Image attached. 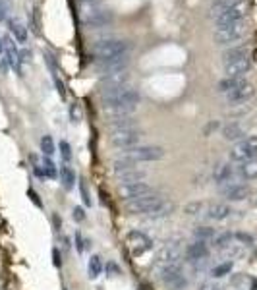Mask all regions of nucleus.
Here are the masks:
<instances>
[{"instance_id":"1","label":"nucleus","mask_w":257,"mask_h":290,"mask_svg":"<svg viewBox=\"0 0 257 290\" xmlns=\"http://www.w3.org/2000/svg\"><path fill=\"white\" fill-rule=\"evenodd\" d=\"M129 43L124 39H103L93 45V54L99 62H110L128 56Z\"/></svg>"},{"instance_id":"2","label":"nucleus","mask_w":257,"mask_h":290,"mask_svg":"<svg viewBox=\"0 0 257 290\" xmlns=\"http://www.w3.org/2000/svg\"><path fill=\"white\" fill-rule=\"evenodd\" d=\"M103 99V108H112V106H137L141 95L139 91L131 87H118V89H103L101 91Z\"/></svg>"},{"instance_id":"3","label":"nucleus","mask_w":257,"mask_h":290,"mask_svg":"<svg viewBox=\"0 0 257 290\" xmlns=\"http://www.w3.org/2000/svg\"><path fill=\"white\" fill-rule=\"evenodd\" d=\"M182 256H184V248L178 240H172V242H166L161 250L157 252V256L153 259V269L155 273H161L166 267H172V265H178L182 263Z\"/></svg>"},{"instance_id":"4","label":"nucleus","mask_w":257,"mask_h":290,"mask_svg":"<svg viewBox=\"0 0 257 290\" xmlns=\"http://www.w3.org/2000/svg\"><path fill=\"white\" fill-rule=\"evenodd\" d=\"M162 199L159 193H151V195H145V197H137V199H131L124 203V209L128 215H145L151 219V215L157 211V207L162 203Z\"/></svg>"},{"instance_id":"5","label":"nucleus","mask_w":257,"mask_h":290,"mask_svg":"<svg viewBox=\"0 0 257 290\" xmlns=\"http://www.w3.org/2000/svg\"><path fill=\"white\" fill-rule=\"evenodd\" d=\"M164 149L159 147V145H135L131 149H126L122 151L120 157L124 159H129L133 162H151V161H161L164 159Z\"/></svg>"},{"instance_id":"6","label":"nucleus","mask_w":257,"mask_h":290,"mask_svg":"<svg viewBox=\"0 0 257 290\" xmlns=\"http://www.w3.org/2000/svg\"><path fill=\"white\" fill-rule=\"evenodd\" d=\"M248 33V24L246 20L242 22H236V24H230V26H225V27H217L215 31V43L221 45V47H226V45H232L240 39H244Z\"/></svg>"},{"instance_id":"7","label":"nucleus","mask_w":257,"mask_h":290,"mask_svg":"<svg viewBox=\"0 0 257 290\" xmlns=\"http://www.w3.org/2000/svg\"><path fill=\"white\" fill-rule=\"evenodd\" d=\"M143 139V132L137 128H124V130H114L110 133V145L116 149H131L135 145H139Z\"/></svg>"},{"instance_id":"8","label":"nucleus","mask_w":257,"mask_h":290,"mask_svg":"<svg viewBox=\"0 0 257 290\" xmlns=\"http://www.w3.org/2000/svg\"><path fill=\"white\" fill-rule=\"evenodd\" d=\"M114 20V14L108 8H91L87 12H81V24L87 29H101L110 26Z\"/></svg>"},{"instance_id":"9","label":"nucleus","mask_w":257,"mask_h":290,"mask_svg":"<svg viewBox=\"0 0 257 290\" xmlns=\"http://www.w3.org/2000/svg\"><path fill=\"white\" fill-rule=\"evenodd\" d=\"M230 161L240 164V162L257 159V137H246L242 141H236V145L230 149Z\"/></svg>"},{"instance_id":"10","label":"nucleus","mask_w":257,"mask_h":290,"mask_svg":"<svg viewBox=\"0 0 257 290\" xmlns=\"http://www.w3.org/2000/svg\"><path fill=\"white\" fill-rule=\"evenodd\" d=\"M162 285L168 290H184L188 287V277L182 269V263L178 265H172V267H166L164 271L159 273Z\"/></svg>"},{"instance_id":"11","label":"nucleus","mask_w":257,"mask_h":290,"mask_svg":"<svg viewBox=\"0 0 257 290\" xmlns=\"http://www.w3.org/2000/svg\"><path fill=\"white\" fill-rule=\"evenodd\" d=\"M126 244H128L133 258H139V256H143L145 252H149L153 248V240L141 230H129L126 234Z\"/></svg>"},{"instance_id":"12","label":"nucleus","mask_w":257,"mask_h":290,"mask_svg":"<svg viewBox=\"0 0 257 290\" xmlns=\"http://www.w3.org/2000/svg\"><path fill=\"white\" fill-rule=\"evenodd\" d=\"M246 14H248V0H240L234 6L226 8L223 14H219L215 18V24H217V27H225V26H230V24L242 22L246 18Z\"/></svg>"},{"instance_id":"13","label":"nucleus","mask_w":257,"mask_h":290,"mask_svg":"<svg viewBox=\"0 0 257 290\" xmlns=\"http://www.w3.org/2000/svg\"><path fill=\"white\" fill-rule=\"evenodd\" d=\"M118 195L124 199V201H131V199H137V197H145V195H151V193H157L155 188L147 182H131V184H118L116 188Z\"/></svg>"},{"instance_id":"14","label":"nucleus","mask_w":257,"mask_h":290,"mask_svg":"<svg viewBox=\"0 0 257 290\" xmlns=\"http://www.w3.org/2000/svg\"><path fill=\"white\" fill-rule=\"evenodd\" d=\"M221 193L226 201H244L250 197V186L240 184V182H228L225 186H221Z\"/></svg>"},{"instance_id":"15","label":"nucleus","mask_w":257,"mask_h":290,"mask_svg":"<svg viewBox=\"0 0 257 290\" xmlns=\"http://www.w3.org/2000/svg\"><path fill=\"white\" fill-rule=\"evenodd\" d=\"M184 254H186V258L188 261H192V263H199V261H205V259L209 258V254H211V250H209V242H201V240H193L192 244L184 250Z\"/></svg>"},{"instance_id":"16","label":"nucleus","mask_w":257,"mask_h":290,"mask_svg":"<svg viewBox=\"0 0 257 290\" xmlns=\"http://www.w3.org/2000/svg\"><path fill=\"white\" fill-rule=\"evenodd\" d=\"M128 81H129L128 70L101 76V91H103V89H118V87H126Z\"/></svg>"},{"instance_id":"17","label":"nucleus","mask_w":257,"mask_h":290,"mask_svg":"<svg viewBox=\"0 0 257 290\" xmlns=\"http://www.w3.org/2000/svg\"><path fill=\"white\" fill-rule=\"evenodd\" d=\"M254 93H256L254 85H252L250 81H244L242 85H238L236 89H232L230 93H226V101H228L230 105H242V103L250 101V99L254 97Z\"/></svg>"},{"instance_id":"18","label":"nucleus","mask_w":257,"mask_h":290,"mask_svg":"<svg viewBox=\"0 0 257 290\" xmlns=\"http://www.w3.org/2000/svg\"><path fill=\"white\" fill-rule=\"evenodd\" d=\"M252 68V60H250V54L248 56H242L238 60H232L225 64V74L226 78H244Z\"/></svg>"},{"instance_id":"19","label":"nucleus","mask_w":257,"mask_h":290,"mask_svg":"<svg viewBox=\"0 0 257 290\" xmlns=\"http://www.w3.org/2000/svg\"><path fill=\"white\" fill-rule=\"evenodd\" d=\"M234 176H236V168L230 162H221L213 170V180L219 186H225L228 182H234Z\"/></svg>"},{"instance_id":"20","label":"nucleus","mask_w":257,"mask_h":290,"mask_svg":"<svg viewBox=\"0 0 257 290\" xmlns=\"http://www.w3.org/2000/svg\"><path fill=\"white\" fill-rule=\"evenodd\" d=\"M207 217L211 219V221H226L230 215H232V207L228 205V203H221V201H217V203H211L209 207H207Z\"/></svg>"},{"instance_id":"21","label":"nucleus","mask_w":257,"mask_h":290,"mask_svg":"<svg viewBox=\"0 0 257 290\" xmlns=\"http://www.w3.org/2000/svg\"><path fill=\"white\" fill-rule=\"evenodd\" d=\"M223 137L226 141H242L246 139V126L240 122H228L223 126Z\"/></svg>"},{"instance_id":"22","label":"nucleus","mask_w":257,"mask_h":290,"mask_svg":"<svg viewBox=\"0 0 257 290\" xmlns=\"http://www.w3.org/2000/svg\"><path fill=\"white\" fill-rule=\"evenodd\" d=\"M129 64V58L128 56H124V58H118V60H110V62H99V72L103 74V76H106V74H114V72H124Z\"/></svg>"},{"instance_id":"23","label":"nucleus","mask_w":257,"mask_h":290,"mask_svg":"<svg viewBox=\"0 0 257 290\" xmlns=\"http://www.w3.org/2000/svg\"><path fill=\"white\" fill-rule=\"evenodd\" d=\"M236 174L244 180H256L257 178V159H252V161L240 162L238 168H236Z\"/></svg>"},{"instance_id":"24","label":"nucleus","mask_w":257,"mask_h":290,"mask_svg":"<svg viewBox=\"0 0 257 290\" xmlns=\"http://www.w3.org/2000/svg\"><path fill=\"white\" fill-rule=\"evenodd\" d=\"M8 27H10V35H12L18 43H26V41H27V27H26L18 18L8 20Z\"/></svg>"},{"instance_id":"25","label":"nucleus","mask_w":257,"mask_h":290,"mask_svg":"<svg viewBox=\"0 0 257 290\" xmlns=\"http://www.w3.org/2000/svg\"><path fill=\"white\" fill-rule=\"evenodd\" d=\"M4 51H6L8 64L12 66V68H16V70H20V53H18V49L12 43V37H6L4 39Z\"/></svg>"},{"instance_id":"26","label":"nucleus","mask_w":257,"mask_h":290,"mask_svg":"<svg viewBox=\"0 0 257 290\" xmlns=\"http://www.w3.org/2000/svg\"><path fill=\"white\" fill-rule=\"evenodd\" d=\"M135 106H112V108H103V114L110 120V118H126L133 116Z\"/></svg>"},{"instance_id":"27","label":"nucleus","mask_w":257,"mask_h":290,"mask_svg":"<svg viewBox=\"0 0 257 290\" xmlns=\"http://www.w3.org/2000/svg\"><path fill=\"white\" fill-rule=\"evenodd\" d=\"M145 176H147L145 170L133 168V170H128V172H124V174H120V176H116V178H118V184H131V182H143Z\"/></svg>"},{"instance_id":"28","label":"nucleus","mask_w":257,"mask_h":290,"mask_svg":"<svg viewBox=\"0 0 257 290\" xmlns=\"http://www.w3.org/2000/svg\"><path fill=\"white\" fill-rule=\"evenodd\" d=\"M248 54H250V49H248L246 45L232 47V49H228L225 54H223V64H228V62H232V60H238V58L248 56Z\"/></svg>"},{"instance_id":"29","label":"nucleus","mask_w":257,"mask_h":290,"mask_svg":"<svg viewBox=\"0 0 257 290\" xmlns=\"http://www.w3.org/2000/svg\"><path fill=\"white\" fill-rule=\"evenodd\" d=\"M104 271V263L101 256H91L89 263H87V273H89V279H99Z\"/></svg>"},{"instance_id":"30","label":"nucleus","mask_w":257,"mask_h":290,"mask_svg":"<svg viewBox=\"0 0 257 290\" xmlns=\"http://www.w3.org/2000/svg\"><path fill=\"white\" fill-rule=\"evenodd\" d=\"M246 79L244 78H225V79H221L219 83H217V91L219 93H230L232 89H236L238 85H242Z\"/></svg>"},{"instance_id":"31","label":"nucleus","mask_w":257,"mask_h":290,"mask_svg":"<svg viewBox=\"0 0 257 290\" xmlns=\"http://www.w3.org/2000/svg\"><path fill=\"white\" fill-rule=\"evenodd\" d=\"M60 182H62V186H64L66 190H72L74 188V184H76V172L72 170V166H68V164L60 166Z\"/></svg>"},{"instance_id":"32","label":"nucleus","mask_w":257,"mask_h":290,"mask_svg":"<svg viewBox=\"0 0 257 290\" xmlns=\"http://www.w3.org/2000/svg\"><path fill=\"white\" fill-rule=\"evenodd\" d=\"M193 236H195V240H201V242H213L217 236V230L211 226H197L193 230Z\"/></svg>"},{"instance_id":"33","label":"nucleus","mask_w":257,"mask_h":290,"mask_svg":"<svg viewBox=\"0 0 257 290\" xmlns=\"http://www.w3.org/2000/svg\"><path fill=\"white\" fill-rule=\"evenodd\" d=\"M135 118L133 116H126V118H110L108 120V128L112 130H124V128H135Z\"/></svg>"},{"instance_id":"34","label":"nucleus","mask_w":257,"mask_h":290,"mask_svg":"<svg viewBox=\"0 0 257 290\" xmlns=\"http://www.w3.org/2000/svg\"><path fill=\"white\" fill-rule=\"evenodd\" d=\"M172 211H174V201H170V199H162V203L157 207V211L151 215V219H164V217H168V215H172Z\"/></svg>"},{"instance_id":"35","label":"nucleus","mask_w":257,"mask_h":290,"mask_svg":"<svg viewBox=\"0 0 257 290\" xmlns=\"http://www.w3.org/2000/svg\"><path fill=\"white\" fill-rule=\"evenodd\" d=\"M236 2H240V0H213V4H211V16L217 18L219 14H223L226 8L234 6Z\"/></svg>"},{"instance_id":"36","label":"nucleus","mask_w":257,"mask_h":290,"mask_svg":"<svg viewBox=\"0 0 257 290\" xmlns=\"http://www.w3.org/2000/svg\"><path fill=\"white\" fill-rule=\"evenodd\" d=\"M232 267H234V263H232V261L219 263L217 267H213V269H211V277H213V279H221V277H226V275H230Z\"/></svg>"},{"instance_id":"37","label":"nucleus","mask_w":257,"mask_h":290,"mask_svg":"<svg viewBox=\"0 0 257 290\" xmlns=\"http://www.w3.org/2000/svg\"><path fill=\"white\" fill-rule=\"evenodd\" d=\"M41 166H43L45 178H56V176H58V168H56V164H54V161H52L51 157H43Z\"/></svg>"},{"instance_id":"38","label":"nucleus","mask_w":257,"mask_h":290,"mask_svg":"<svg viewBox=\"0 0 257 290\" xmlns=\"http://www.w3.org/2000/svg\"><path fill=\"white\" fill-rule=\"evenodd\" d=\"M68 116H70V120L74 122V124H77V122H81L83 120V106L76 101V103H72L70 105V108H68Z\"/></svg>"},{"instance_id":"39","label":"nucleus","mask_w":257,"mask_h":290,"mask_svg":"<svg viewBox=\"0 0 257 290\" xmlns=\"http://www.w3.org/2000/svg\"><path fill=\"white\" fill-rule=\"evenodd\" d=\"M41 151H43V157H52L56 153V147H54V141L51 135L41 137Z\"/></svg>"},{"instance_id":"40","label":"nucleus","mask_w":257,"mask_h":290,"mask_svg":"<svg viewBox=\"0 0 257 290\" xmlns=\"http://www.w3.org/2000/svg\"><path fill=\"white\" fill-rule=\"evenodd\" d=\"M203 209H205V203H203V201H192V203H188V205L184 207V213L190 215V217H195V215H199Z\"/></svg>"},{"instance_id":"41","label":"nucleus","mask_w":257,"mask_h":290,"mask_svg":"<svg viewBox=\"0 0 257 290\" xmlns=\"http://www.w3.org/2000/svg\"><path fill=\"white\" fill-rule=\"evenodd\" d=\"M74 240H76V250H77L79 254H83V250L87 248V244H89V242H87V240L83 238V234H81L79 230L76 232V236H74Z\"/></svg>"},{"instance_id":"42","label":"nucleus","mask_w":257,"mask_h":290,"mask_svg":"<svg viewBox=\"0 0 257 290\" xmlns=\"http://www.w3.org/2000/svg\"><path fill=\"white\" fill-rule=\"evenodd\" d=\"M79 193H81L83 203H85L87 207H91V195H89V192H87V184H85L83 180H79Z\"/></svg>"},{"instance_id":"43","label":"nucleus","mask_w":257,"mask_h":290,"mask_svg":"<svg viewBox=\"0 0 257 290\" xmlns=\"http://www.w3.org/2000/svg\"><path fill=\"white\" fill-rule=\"evenodd\" d=\"M58 147H60V155H62V159L68 162L70 159H72V147H70V143H68V141H60Z\"/></svg>"},{"instance_id":"44","label":"nucleus","mask_w":257,"mask_h":290,"mask_svg":"<svg viewBox=\"0 0 257 290\" xmlns=\"http://www.w3.org/2000/svg\"><path fill=\"white\" fill-rule=\"evenodd\" d=\"M72 217H74V221H76V223H81V221H85V211H83V207H74V211H72Z\"/></svg>"},{"instance_id":"45","label":"nucleus","mask_w":257,"mask_h":290,"mask_svg":"<svg viewBox=\"0 0 257 290\" xmlns=\"http://www.w3.org/2000/svg\"><path fill=\"white\" fill-rule=\"evenodd\" d=\"M52 78H54V83H56V89H58V93H60V97L64 99V97H66V89H64V83H62V79L58 78V74H56V76H52Z\"/></svg>"},{"instance_id":"46","label":"nucleus","mask_w":257,"mask_h":290,"mask_svg":"<svg viewBox=\"0 0 257 290\" xmlns=\"http://www.w3.org/2000/svg\"><path fill=\"white\" fill-rule=\"evenodd\" d=\"M31 60V53L27 51V49H24L22 53H20V62H24V64H27Z\"/></svg>"},{"instance_id":"47","label":"nucleus","mask_w":257,"mask_h":290,"mask_svg":"<svg viewBox=\"0 0 257 290\" xmlns=\"http://www.w3.org/2000/svg\"><path fill=\"white\" fill-rule=\"evenodd\" d=\"M52 259H54V261H52V263H54V267H62V258H60V254H58V250H56V248L52 250Z\"/></svg>"},{"instance_id":"48","label":"nucleus","mask_w":257,"mask_h":290,"mask_svg":"<svg viewBox=\"0 0 257 290\" xmlns=\"http://www.w3.org/2000/svg\"><path fill=\"white\" fill-rule=\"evenodd\" d=\"M27 195L31 197V201L37 205V207H43V203H41V199H39V195L35 193V190H27Z\"/></svg>"},{"instance_id":"49","label":"nucleus","mask_w":257,"mask_h":290,"mask_svg":"<svg viewBox=\"0 0 257 290\" xmlns=\"http://www.w3.org/2000/svg\"><path fill=\"white\" fill-rule=\"evenodd\" d=\"M199 290H221L215 283H203L201 287H199Z\"/></svg>"},{"instance_id":"50","label":"nucleus","mask_w":257,"mask_h":290,"mask_svg":"<svg viewBox=\"0 0 257 290\" xmlns=\"http://www.w3.org/2000/svg\"><path fill=\"white\" fill-rule=\"evenodd\" d=\"M6 20V4H4V0H0V22H4Z\"/></svg>"},{"instance_id":"51","label":"nucleus","mask_w":257,"mask_h":290,"mask_svg":"<svg viewBox=\"0 0 257 290\" xmlns=\"http://www.w3.org/2000/svg\"><path fill=\"white\" fill-rule=\"evenodd\" d=\"M54 225H56V230L60 228V225H62V221L58 219V215H54Z\"/></svg>"},{"instance_id":"52","label":"nucleus","mask_w":257,"mask_h":290,"mask_svg":"<svg viewBox=\"0 0 257 290\" xmlns=\"http://www.w3.org/2000/svg\"><path fill=\"white\" fill-rule=\"evenodd\" d=\"M2 53H4V41L0 39V54H2Z\"/></svg>"},{"instance_id":"53","label":"nucleus","mask_w":257,"mask_h":290,"mask_svg":"<svg viewBox=\"0 0 257 290\" xmlns=\"http://www.w3.org/2000/svg\"><path fill=\"white\" fill-rule=\"evenodd\" d=\"M79 2H89V4H91V2H95V0H79Z\"/></svg>"}]
</instances>
